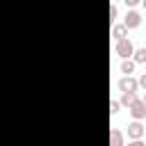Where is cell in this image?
<instances>
[{
	"mask_svg": "<svg viewBox=\"0 0 146 146\" xmlns=\"http://www.w3.org/2000/svg\"><path fill=\"white\" fill-rule=\"evenodd\" d=\"M114 52L121 57V59H132V52H135V46L130 39H121L114 43Z\"/></svg>",
	"mask_w": 146,
	"mask_h": 146,
	"instance_id": "cell-1",
	"label": "cell"
},
{
	"mask_svg": "<svg viewBox=\"0 0 146 146\" xmlns=\"http://www.w3.org/2000/svg\"><path fill=\"white\" fill-rule=\"evenodd\" d=\"M116 87H119L121 94H137V89H139L137 78H132V75H123V78L116 82Z\"/></svg>",
	"mask_w": 146,
	"mask_h": 146,
	"instance_id": "cell-2",
	"label": "cell"
},
{
	"mask_svg": "<svg viewBox=\"0 0 146 146\" xmlns=\"http://www.w3.org/2000/svg\"><path fill=\"white\" fill-rule=\"evenodd\" d=\"M139 25H141V16H139V11L128 9V14L123 16V27H125V30H137Z\"/></svg>",
	"mask_w": 146,
	"mask_h": 146,
	"instance_id": "cell-3",
	"label": "cell"
},
{
	"mask_svg": "<svg viewBox=\"0 0 146 146\" xmlns=\"http://www.w3.org/2000/svg\"><path fill=\"white\" fill-rule=\"evenodd\" d=\"M128 112L132 114V121H141V119H146V105H144V100L137 98V100L128 107Z\"/></svg>",
	"mask_w": 146,
	"mask_h": 146,
	"instance_id": "cell-4",
	"label": "cell"
},
{
	"mask_svg": "<svg viewBox=\"0 0 146 146\" xmlns=\"http://www.w3.org/2000/svg\"><path fill=\"white\" fill-rule=\"evenodd\" d=\"M144 130H146V125H144L141 121H132V123H128V137H130V141L141 139V137H144Z\"/></svg>",
	"mask_w": 146,
	"mask_h": 146,
	"instance_id": "cell-5",
	"label": "cell"
},
{
	"mask_svg": "<svg viewBox=\"0 0 146 146\" xmlns=\"http://www.w3.org/2000/svg\"><path fill=\"white\" fill-rule=\"evenodd\" d=\"M110 146H125L123 130H119V128H112L110 130Z\"/></svg>",
	"mask_w": 146,
	"mask_h": 146,
	"instance_id": "cell-6",
	"label": "cell"
},
{
	"mask_svg": "<svg viewBox=\"0 0 146 146\" xmlns=\"http://www.w3.org/2000/svg\"><path fill=\"white\" fill-rule=\"evenodd\" d=\"M110 34H112L114 43H116V41H121V39H128V30L123 27V23H114V25H112V32H110Z\"/></svg>",
	"mask_w": 146,
	"mask_h": 146,
	"instance_id": "cell-7",
	"label": "cell"
},
{
	"mask_svg": "<svg viewBox=\"0 0 146 146\" xmlns=\"http://www.w3.org/2000/svg\"><path fill=\"white\" fill-rule=\"evenodd\" d=\"M132 62H135V64H146V48H135Z\"/></svg>",
	"mask_w": 146,
	"mask_h": 146,
	"instance_id": "cell-8",
	"label": "cell"
},
{
	"mask_svg": "<svg viewBox=\"0 0 146 146\" xmlns=\"http://www.w3.org/2000/svg\"><path fill=\"white\" fill-rule=\"evenodd\" d=\"M137 98H139L137 94H121V98H119V103H121V105H125V107H130V105H132V103H135Z\"/></svg>",
	"mask_w": 146,
	"mask_h": 146,
	"instance_id": "cell-9",
	"label": "cell"
},
{
	"mask_svg": "<svg viewBox=\"0 0 146 146\" xmlns=\"http://www.w3.org/2000/svg\"><path fill=\"white\" fill-rule=\"evenodd\" d=\"M135 66H137V64H135L132 59H123V62H121V73H125V75H130V73L135 71Z\"/></svg>",
	"mask_w": 146,
	"mask_h": 146,
	"instance_id": "cell-10",
	"label": "cell"
},
{
	"mask_svg": "<svg viewBox=\"0 0 146 146\" xmlns=\"http://www.w3.org/2000/svg\"><path fill=\"white\" fill-rule=\"evenodd\" d=\"M119 110H121V103H119V100H114V98H112V100H110V114H112V116H114V114H119Z\"/></svg>",
	"mask_w": 146,
	"mask_h": 146,
	"instance_id": "cell-11",
	"label": "cell"
},
{
	"mask_svg": "<svg viewBox=\"0 0 146 146\" xmlns=\"http://www.w3.org/2000/svg\"><path fill=\"white\" fill-rule=\"evenodd\" d=\"M116 14H119V9H116V5H112V7H110V21H112V23L116 21Z\"/></svg>",
	"mask_w": 146,
	"mask_h": 146,
	"instance_id": "cell-12",
	"label": "cell"
},
{
	"mask_svg": "<svg viewBox=\"0 0 146 146\" xmlns=\"http://www.w3.org/2000/svg\"><path fill=\"white\" fill-rule=\"evenodd\" d=\"M137 84H139V89H144V91H146V73H144L141 78H137Z\"/></svg>",
	"mask_w": 146,
	"mask_h": 146,
	"instance_id": "cell-13",
	"label": "cell"
},
{
	"mask_svg": "<svg viewBox=\"0 0 146 146\" xmlns=\"http://www.w3.org/2000/svg\"><path fill=\"white\" fill-rule=\"evenodd\" d=\"M128 146H146V141H141V139H135V141H128Z\"/></svg>",
	"mask_w": 146,
	"mask_h": 146,
	"instance_id": "cell-14",
	"label": "cell"
},
{
	"mask_svg": "<svg viewBox=\"0 0 146 146\" xmlns=\"http://www.w3.org/2000/svg\"><path fill=\"white\" fill-rule=\"evenodd\" d=\"M137 2H139V0H125V5H128V7H130V9H132V7H135V5H137Z\"/></svg>",
	"mask_w": 146,
	"mask_h": 146,
	"instance_id": "cell-15",
	"label": "cell"
},
{
	"mask_svg": "<svg viewBox=\"0 0 146 146\" xmlns=\"http://www.w3.org/2000/svg\"><path fill=\"white\" fill-rule=\"evenodd\" d=\"M141 100H144V105H146V91H144V98H141Z\"/></svg>",
	"mask_w": 146,
	"mask_h": 146,
	"instance_id": "cell-16",
	"label": "cell"
},
{
	"mask_svg": "<svg viewBox=\"0 0 146 146\" xmlns=\"http://www.w3.org/2000/svg\"><path fill=\"white\" fill-rule=\"evenodd\" d=\"M141 5H144V9H146V0H144V2H141Z\"/></svg>",
	"mask_w": 146,
	"mask_h": 146,
	"instance_id": "cell-17",
	"label": "cell"
},
{
	"mask_svg": "<svg viewBox=\"0 0 146 146\" xmlns=\"http://www.w3.org/2000/svg\"><path fill=\"white\" fill-rule=\"evenodd\" d=\"M144 137H146V130H144Z\"/></svg>",
	"mask_w": 146,
	"mask_h": 146,
	"instance_id": "cell-18",
	"label": "cell"
}]
</instances>
